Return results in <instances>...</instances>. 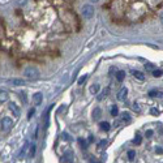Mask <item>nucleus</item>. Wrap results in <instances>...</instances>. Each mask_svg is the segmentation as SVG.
<instances>
[{"instance_id":"obj_24","label":"nucleus","mask_w":163,"mask_h":163,"mask_svg":"<svg viewBox=\"0 0 163 163\" xmlns=\"http://www.w3.org/2000/svg\"><path fill=\"white\" fill-rule=\"evenodd\" d=\"M145 68H146L148 71H151V72L154 71V65L151 64V63H146V64H145Z\"/></svg>"},{"instance_id":"obj_4","label":"nucleus","mask_w":163,"mask_h":163,"mask_svg":"<svg viewBox=\"0 0 163 163\" xmlns=\"http://www.w3.org/2000/svg\"><path fill=\"white\" fill-rule=\"evenodd\" d=\"M8 107H9L11 112H12L13 115H15L16 117H19L20 114H21V110H20V107L16 103H13V102H9V105H8Z\"/></svg>"},{"instance_id":"obj_22","label":"nucleus","mask_w":163,"mask_h":163,"mask_svg":"<svg viewBox=\"0 0 163 163\" xmlns=\"http://www.w3.org/2000/svg\"><path fill=\"white\" fill-rule=\"evenodd\" d=\"M142 142V138H141V136H136L135 137V140H133V144H136V145H140Z\"/></svg>"},{"instance_id":"obj_17","label":"nucleus","mask_w":163,"mask_h":163,"mask_svg":"<svg viewBox=\"0 0 163 163\" xmlns=\"http://www.w3.org/2000/svg\"><path fill=\"white\" fill-rule=\"evenodd\" d=\"M34 155H35V145H31L30 149H29V157L30 158H34Z\"/></svg>"},{"instance_id":"obj_13","label":"nucleus","mask_w":163,"mask_h":163,"mask_svg":"<svg viewBox=\"0 0 163 163\" xmlns=\"http://www.w3.org/2000/svg\"><path fill=\"white\" fill-rule=\"evenodd\" d=\"M99 127H101V129L102 131H106V132H107V131H110V123H107V121H102L101 124H99Z\"/></svg>"},{"instance_id":"obj_8","label":"nucleus","mask_w":163,"mask_h":163,"mask_svg":"<svg viewBox=\"0 0 163 163\" xmlns=\"http://www.w3.org/2000/svg\"><path fill=\"white\" fill-rule=\"evenodd\" d=\"M132 73H133V77H135L136 80H138V81H144V80H145V74L142 73V72H140V71H133Z\"/></svg>"},{"instance_id":"obj_21","label":"nucleus","mask_w":163,"mask_h":163,"mask_svg":"<svg viewBox=\"0 0 163 163\" xmlns=\"http://www.w3.org/2000/svg\"><path fill=\"white\" fill-rule=\"evenodd\" d=\"M135 157H136L135 150H129V151H128V159H129V160H133V159H135Z\"/></svg>"},{"instance_id":"obj_3","label":"nucleus","mask_w":163,"mask_h":163,"mask_svg":"<svg viewBox=\"0 0 163 163\" xmlns=\"http://www.w3.org/2000/svg\"><path fill=\"white\" fill-rule=\"evenodd\" d=\"M12 125H13V121L11 117H3V120H1V129L4 132H9L12 129Z\"/></svg>"},{"instance_id":"obj_1","label":"nucleus","mask_w":163,"mask_h":163,"mask_svg":"<svg viewBox=\"0 0 163 163\" xmlns=\"http://www.w3.org/2000/svg\"><path fill=\"white\" fill-rule=\"evenodd\" d=\"M24 74H25V77H28L29 80H37L38 77H39V71L35 67H28L25 69Z\"/></svg>"},{"instance_id":"obj_23","label":"nucleus","mask_w":163,"mask_h":163,"mask_svg":"<svg viewBox=\"0 0 163 163\" xmlns=\"http://www.w3.org/2000/svg\"><path fill=\"white\" fill-rule=\"evenodd\" d=\"M133 110H135L136 112H141V107H140L138 103H136V102L133 103Z\"/></svg>"},{"instance_id":"obj_9","label":"nucleus","mask_w":163,"mask_h":163,"mask_svg":"<svg viewBox=\"0 0 163 163\" xmlns=\"http://www.w3.org/2000/svg\"><path fill=\"white\" fill-rule=\"evenodd\" d=\"M9 83H12V85H15V86H21V85H24L25 82L22 80H20V78H11Z\"/></svg>"},{"instance_id":"obj_19","label":"nucleus","mask_w":163,"mask_h":163,"mask_svg":"<svg viewBox=\"0 0 163 163\" xmlns=\"http://www.w3.org/2000/svg\"><path fill=\"white\" fill-rule=\"evenodd\" d=\"M111 115H112L114 117L119 115V110H117L116 106H112V108H111Z\"/></svg>"},{"instance_id":"obj_7","label":"nucleus","mask_w":163,"mask_h":163,"mask_svg":"<svg viewBox=\"0 0 163 163\" xmlns=\"http://www.w3.org/2000/svg\"><path fill=\"white\" fill-rule=\"evenodd\" d=\"M9 99V94L5 90H0V103H4Z\"/></svg>"},{"instance_id":"obj_31","label":"nucleus","mask_w":163,"mask_h":163,"mask_svg":"<svg viewBox=\"0 0 163 163\" xmlns=\"http://www.w3.org/2000/svg\"><path fill=\"white\" fill-rule=\"evenodd\" d=\"M151 136H153V131H151V129L146 131V137H151Z\"/></svg>"},{"instance_id":"obj_34","label":"nucleus","mask_w":163,"mask_h":163,"mask_svg":"<svg viewBox=\"0 0 163 163\" xmlns=\"http://www.w3.org/2000/svg\"><path fill=\"white\" fill-rule=\"evenodd\" d=\"M160 21H162V24H163V12L160 13Z\"/></svg>"},{"instance_id":"obj_29","label":"nucleus","mask_w":163,"mask_h":163,"mask_svg":"<svg viewBox=\"0 0 163 163\" xmlns=\"http://www.w3.org/2000/svg\"><path fill=\"white\" fill-rule=\"evenodd\" d=\"M78 142H80V144L82 145V148H83V149H86V142L83 141L82 138H80V140H78Z\"/></svg>"},{"instance_id":"obj_16","label":"nucleus","mask_w":163,"mask_h":163,"mask_svg":"<svg viewBox=\"0 0 163 163\" xmlns=\"http://www.w3.org/2000/svg\"><path fill=\"white\" fill-rule=\"evenodd\" d=\"M108 93H110V87H106V89L103 90V91H102L101 95H98V101H101V99L103 98V97H107V95H108Z\"/></svg>"},{"instance_id":"obj_5","label":"nucleus","mask_w":163,"mask_h":163,"mask_svg":"<svg viewBox=\"0 0 163 163\" xmlns=\"http://www.w3.org/2000/svg\"><path fill=\"white\" fill-rule=\"evenodd\" d=\"M127 95H128V89H127V87H121L120 91L117 93V99H119V101H125Z\"/></svg>"},{"instance_id":"obj_18","label":"nucleus","mask_w":163,"mask_h":163,"mask_svg":"<svg viewBox=\"0 0 163 163\" xmlns=\"http://www.w3.org/2000/svg\"><path fill=\"white\" fill-rule=\"evenodd\" d=\"M28 146H29V144H28V142H26V144L24 145V148H22V150L20 151V158L25 157V153H26V150H28Z\"/></svg>"},{"instance_id":"obj_6","label":"nucleus","mask_w":163,"mask_h":163,"mask_svg":"<svg viewBox=\"0 0 163 163\" xmlns=\"http://www.w3.org/2000/svg\"><path fill=\"white\" fill-rule=\"evenodd\" d=\"M33 101L35 105H40L42 101H43V94H42V93H35L33 95Z\"/></svg>"},{"instance_id":"obj_25","label":"nucleus","mask_w":163,"mask_h":163,"mask_svg":"<svg viewBox=\"0 0 163 163\" xmlns=\"http://www.w3.org/2000/svg\"><path fill=\"white\" fill-rule=\"evenodd\" d=\"M86 74H83V76H81L80 77V78H78V81H77V82H78V85H82V82H83V81H85V80H86Z\"/></svg>"},{"instance_id":"obj_2","label":"nucleus","mask_w":163,"mask_h":163,"mask_svg":"<svg viewBox=\"0 0 163 163\" xmlns=\"http://www.w3.org/2000/svg\"><path fill=\"white\" fill-rule=\"evenodd\" d=\"M81 13H82L83 19H86V20L91 19L93 16H94V7L86 4V5H83L82 8H81Z\"/></svg>"},{"instance_id":"obj_14","label":"nucleus","mask_w":163,"mask_h":163,"mask_svg":"<svg viewBox=\"0 0 163 163\" xmlns=\"http://www.w3.org/2000/svg\"><path fill=\"white\" fill-rule=\"evenodd\" d=\"M98 91H99V85L98 83H94V85L90 86V93H91V94H97Z\"/></svg>"},{"instance_id":"obj_15","label":"nucleus","mask_w":163,"mask_h":163,"mask_svg":"<svg viewBox=\"0 0 163 163\" xmlns=\"http://www.w3.org/2000/svg\"><path fill=\"white\" fill-rule=\"evenodd\" d=\"M121 120H123V121H127V123L131 121V115L128 114V112H123V114H121Z\"/></svg>"},{"instance_id":"obj_10","label":"nucleus","mask_w":163,"mask_h":163,"mask_svg":"<svg viewBox=\"0 0 163 163\" xmlns=\"http://www.w3.org/2000/svg\"><path fill=\"white\" fill-rule=\"evenodd\" d=\"M150 97H158V98H163V91H157V90H150L149 91Z\"/></svg>"},{"instance_id":"obj_35","label":"nucleus","mask_w":163,"mask_h":163,"mask_svg":"<svg viewBox=\"0 0 163 163\" xmlns=\"http://www.w3.org/2000/svg\"><path fill=\"white\" fill-rule=\"evenodd\" d=\"M90 1H93V3H98L99 0H90Z\"/></svg>"},{"instance_id":"obj_12","label":"nucleus","mask_w":163,"mask_h":163,"mask_svg":"<svg viewBox=\"0 0 163 163\" xmlns=\"http://www.w3.org/2000/svg\"><path fill=\"white\" fill-rule=\"evenodd\" d=\"M101 115H102V111H101V108H94V111H93V117H94V119H99V117H101Z\"/></svg>"},{"instance_id":"obj_36","label":"nucleus","mask_w":163,"mask_h":163,"mask_svg":"<svg viewBox=\"0 0 163 163\" xmlns=\"http://www.w3.org/2000/svg\"><path fill=\"white\" fill-rule=\"evenodd\" d=\"M90 163H99V162H93V160H91V162H90Z\"/></svg>"},{"instance_id":"obj_20","label":"nucleus","mask_w":163,"mask_h":163,"mask_svg":"<svg viewBox=\"0 0 163 163\" xmlns=\"http://www.w3.org/2000/svg\"><path fill=\"white\" fill-rule=\"evenodd\" d=\"M162 74H163L162 69H154V71H153V76L154 77H160Z\"/></svg>"},{"instance_id":"obj_32","label":"nucleus","mask_w":163,"mask_h":163,"mask_svg":"<svg viewBox=\"0 0 163 163\" xmlns=\"http://www.w3.org/2000/svg\"><path fill=\"white\" fill-rule=\"evenodd\" d=\"M26 3H28V0H19V4H20V5H25Z\"/></svg>"},{"instance_id":"obj_33","label":"nucleus","mask_w":163,"mask_h":163,"mask_svg":"<svg viewBox=\"0 0 163 163\" xmlns=\"http://www.w3.org/2000/svg\"><path fill=\"white\" fill-rule=\"evenodd\" d=\"M157 153L162 154V153H163V149H162V148H157Z\"/></svg>"},{"instance_id":"obj_28","label":"nucleus","mask_w":163,"mask_h":163,"mask_svg":"<svg viewBox=\"0 0 163 163\" xmlns=\"http://www.w3.org/2000/svg\"><path fill=\"white\" fill-rule=\"evenodd\" d=\"M106 145H107V140H102V141L99 142V146H101V148H103Z\"/></svg>"},{"instance_id":"obj_30","label":"nucleus","mask_w":163,"mask_h":163,"mask_svg":"<svg viewBox=\"0 0 163 163\" xmlns=\"http://www.w3.org/2000/svg\"><path fill=\"white\" fill-rule=\"evenodd\" d=\"M34 112H35V110H34V108H31V110L29 111V115H28V117H29V119H31V116H33V115H34Z\"/></svg>"},{"instance_id":"obj_27","label":"nucleus","mask_w":163,"mask_h":163,"mask_svg":"<svg viewBox=\"0 0 163 163\" xmlns=\"http://www.w3.org/2000/svg\"><path fill=\"white\" fill-rule=\"evenodd\" d=\"M150 114L151 115H154V116H157V115H158V110H157V108H151V110H150Z\"/></svg>"},{"instance_id":"obj_26","label":"nucleus","mask_w":163,"mask_h":163,"mask_svg":"<svg viewBox=\"0 0 163 163\" xmlns=\"http://www.w3.org/2000/svg\"><path fill=\"white\" fill-rule=\"evenodd\" d=\"M20 98L22 99L24 103H28V98H26V94H25V93H21V94H20Z\"/></svg>"},{"instance_id":"obj_11","label":"nucleus","mask_w":163,"mask_h":163,"mask_svg":"<svg viewBox=\"0 0 163 163\" xmlns=\"http://www.w3.org/2000/svg\"><path fill=\"white\" fill-rule=\"evenodd\" d=\"M124 78H125V72H123V71L117 72V73H116V80L119 81V82H123Z\"/></svg>"}]
</instances>
